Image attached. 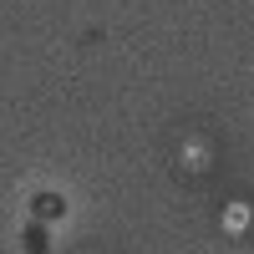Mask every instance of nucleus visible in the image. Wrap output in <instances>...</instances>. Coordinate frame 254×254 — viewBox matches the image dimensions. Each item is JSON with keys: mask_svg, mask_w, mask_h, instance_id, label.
<instances>
[{"mask_svg": "<svg viewBox=\"0 0 254 254\" xmlns=\"http://www.w3.org/2000/svg\"><path fill=\"white\" fill-rule=\"evenodd\" d=\"M26 239H31V244H26L31 254H41V249H46V234H41V229H31V234H26Z\"/></svg>", "mask_w": 254, "mask_h": 254, "instance_id": "f03ea898", "label": "nucleus"}, {"mask_svg": "<svg viewBox=\"0 0 254 254\" xmlns=\"http://www.w3.org/2000/svg\"><path fill=\"white\" fill-rule=\"evenodd\" d=\"M36 214H46V219H51V214H61V198H51V193H41V198H36Z\"/></svg>", "mask_w": 254, "mask_h": 254, "instance_id": "f257e3e1", "label": "nucleus"}]
</instances>
